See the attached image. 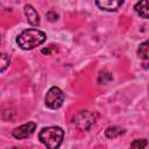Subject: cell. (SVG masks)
I'll return each mask as SVG.
<instances>
[{"label": "cell", "mask_w": 149, "mask_h": 149, "mask_svg": "<svg viewBox=\"0 0 149 149\" xmlns=\"http://www.w3.org/2000/svg\"><path fill=\"white\" fill-rule=\"evenodd\" d=\"M24 14H26V17H27L28 22L31 26H37L40 23V15L37 14L36 9L33 6L26 5L24 6Z\"/></svg>", "instance_id": "obj_7"}, {"label": "cell", "mask_w": 149, "mask_h": 149, "mask_svg": "<svg viewBox=\"0 0 149 149\" xmlns=\"http://www.w3.org/2000/svg\"><path fill=\"white\" fill-rule=\"evenodd\" d=\"M47 38V35L38 29H26L17 37L16 43L23 50H31L38 45H41Z\"/></svg>", "instance_id": "obj_1"}, {"label": "cell", "mask_w": 149, "mask_h": 149, "mask_svg": "<svg viewBox=\"0 0 149 149\" xmlns=\"http://www.w3.org/2000/svg\"><path fill=\"white\" fill-rule=\"evenodd\" d=\"M95 2L99 8L107 12H112L116 10L123 3V0H95Z\"/></svg>", "instance_id": "obj_6"}, {"label": "cell", "mask_w": 149, "mask_h": 149, "mask_svg": "<svg viewBox=\"0 0 149 149\" xmlns=\"http://www.w3.org/2000/svg\"><path fill=\"white\" fill-rule=\"evenodd\" d=\"M147 144H148L147 140H146V139H142V140H135V141L130 144V147H132V148H146Z\"/></svg>", "instance_id": "obj_13"}, {"label": "cell", "mask_w": 149, "mask_h": 149, "mask_svg": "<svg viewBox=\"0 0 149 149\" xmlns=\"http://www.w3.org/2000/svg\"><path fill=\"white\" fill-rule=\"evenodd\" d=\"M111 80H112V73L111 72H108L106 70H104V71L100 72L99 78H98V83L99 84H106V83H108Z\"/></svg>", "instance_id": "obj_12"}, {"label": "cell", "mask_w": 149, "mask_h": 149, "mask_svg": "<svg viewBox=\"0 0 149 149\" xmlns=\"http://www.w3.org/2000/svg\"><path fill=\"white\" fill-rule=\"evenodd\" d=\"M123 133H125V130H123L122 128L118 127V126L108 127V128L106 129V132H105V134H106V136H107L108 139H115V137L122 135Z\"/></svg>", "instance_id": "obj_9"}, {"label": "cell", "mask_w": 149, "mask_h": 149, "mask_svg": "<svg viewBox=\"0 0 149 149\" xmlns=\"http://www.w3.org/2000/svg\"><path fill=\"white\" fill-rule=\"evenodd\" d=\"M95 113H92L90 111H80L73 116L72 123L79 130H88L95 123Z\"/></svg>", "instance_id": "obj_3"}, {"label": "cell", "mask_w": 149, "mask_h": 149, "mask_svg": "<svg viewBox=\"0 0 149 149\" xmlns=\"http://www.w3.org/2000/svg\"><path fill=\"white\" fill-rule=\"evenodd\" d=\"M35 129H36L35 122H28V123L21 125L20 127L15 128V129L13 130V136H14L15 139H19V140L26 139V137L30 136V135L34 133Z\"/></svg>", "instance_id": "obj_5"}, {"label": "cell", "mask_w": 149, "mask_h": 149, "mask_svg": "<svg viewBox=\"0 0 149 149\" xmlns=\"http://www.w3.org/2000/svg\"><path fill=\"white\" fill-rule=\"evenodd\" d=\"M64 93L59 87H51L45 95V106L50 109H57L63 105Z\"/></svg>", "instance_id": "obj_4"}, {"label": "cell", "mask_w": 149, "mask_h": 149, "mask_svg": "<svg viewBox=\"0 0 149 149\" xmlns=\"http://www.w3.org/2000/svg\"><path fill=\"white\" fill-rule=\"evenodd\" d=\"M9 63H10V59H9L8 55L5 52H0V72L5 71L8 68Z\"/></svg>", "instance_id": "obj_10"}, {"label": "cell", "mask_w": 149, "mask_h": 149, "mask_svg": "<svg viewBox=\"0 0 149 149\" xmlns=\"http://www.w3.org/2000/svg\"><path fill=\"white\" fill-rule=\"evenodd\" d=\"M135 10L136 13L142 16L143 19H148V12H149V7H148V0H140L136 5H135Z\"/></svg>", "instance_id": "obj_8"}, {"label": "cell", "mask_w": 149, "mask_h": 149, "mask_svg": "<svg viewBox=\"0 0 149 149\" xmlns=\"http://www.w3.org/2000/svg\"><path fill=\"white\" fill-rule=\"evenodd\" d=\"M48 19H49V21H56L57 20V17H58V15L56 14V12H54V10H50L49 13H48Z\"/></svg>", "instance_id": "obj_14"}, {"label": "cell", "mask_w": 149, "mask_h": 149, "mask_svg": "<svg viewBox=\"0 0 149 149\" xmlns=\"http://www.w3.org/2000/svg\"><path fill=\"white\" fill-rule=\"evenodd\" d=\"M63 137H64V130L61 127H56V126L45 127L38 134L40 141L50 149L58 148L62 144Z\"/></svg>", "instance_id": "obj_2"}, {"label": "cell", "mask_w": 149, "mask_h": 149, "mask_svg": "<svg viewBox=\"0 0 149 149\" xmlns=\"http://www.w3.org/2000/svg\"><path fill=\"white\" fill-rule=\"evenodd\" d=\"M137 54L141 58L143 59H148L149 58V55H148V42H143L142 44H140L139 47V50H137Z\"/></svg>", "instance_id": "obj_11"}]
</instances>
